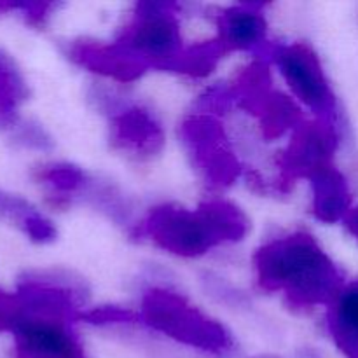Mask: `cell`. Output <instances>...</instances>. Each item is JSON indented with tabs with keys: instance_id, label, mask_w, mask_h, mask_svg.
<instances>
[{
	"instance_id": "5b68a950",
	"label": "cell",
	"mask_w": 358,
	"mask_h": 358,
	"mask_svg": "<svg viewBox=\"0 0 358 358\" xmlns=\"http://www.w3.org/2000/svg\"><path fill=\"white\" fill-rule=\"evenodd\" d=\"M119 45L143 66L177 62L180 58L178 24L170 13L152 7L138 14L135 24L126 31L124 41Z\"/></svg>"
},
{
	"instance_id": "52a82bcc",
	"label": "cell",
	"mask_w": 358,
	"mask_h": 358,
	"mask_svg": "<svg viewBox=\"0 0 358 358\" xmlns=\"http://www.w3.org/2000/svg\"><path fill=\"white\" fill-rule=\"evenodd\" d=\"M329 306L332 338L346 357L358 358V282L343 287Z\"/></svg>"
},
{
	"instance_id": "9c48e42d",
	"label": "cell",
	"mask_w": 358,
	"mask_h": 358,
	"mask_svg": "<svg viewBox=\"0 0 358 358\" xmlns=\"http://www.w3.org/2000/svg\"><path fill=\"white\" fill-rule=\"evenodd\" d=\"M266 21L248 6L234 7L222 14V42L236 49H250L264 42Z\"/></svg>"
},
{
	"instance_id": "30bf717a",
	"label": "cell",
	"mask_w": 358,
	"mask_h": 358,
	"mask_svg": "<svg viewBox=\"0 0 358 358\" xmlns=\"http://www.w3.org/2000/svg\"><path fill=\"white\" fill-rule=\"evenodd\" d=\"M27 84L20 70L0 52V129L13 124L16 108L27 98Z\"/></svg>"
},
{
	"instance_id": "4fadbf2b",
	"label": "cell",
	"mask_w": 358,
	"mask_h": 358,
	"mask_svg": "<svg viewBox=\"0 0 358 358\" xmlns=\"http://www.w3.org/2000/svg\"><path fill=\"white\" fill-rule=\"evenodd\" d=\"M14 142L17 145L30 147V149H44L48 147V136L38 126L27 122V124L17 126L16 133H14Z\"/></svg>"
},
{
	"instance_id": "8fae6325",
	"label": "cell",
	"mask_w": 358,
	"mask_h": 358,
	"mask_svg": "<svg viewBox=\"0 0 358 358\" xmlns=\"http://www.w3.org/2000/svg\"><path fill=\"white\" fill-rule=\"evenodd\" d=\"M117 138L136 150H156V143L161 142V133L152 119L140 110H131L122 115L115 124Z\"/></svg>"
},
{
	"instance_id": "8992f818",
	"label": "cell",
	"mask_w": 358,
	"mask_h": 358,
	"mask_svg": "<svg viewBox=\"0 0 358 358\" xmlns=\"http://www.w3.org/2000/svg\"><path fill=\"white\" fill-rule=\"evenodd\" d=\"M13 332L17 358H84L66 320L23 317Z\"/></svg>"
},
{
	"instance_id": "ba28073f",
	"label": "cell",
	"mask_w": 358,
	"mask_h": 358,
	"mask_svg": "<svg viewBox=\"0 0 358 358\" xmlns=\"http://www.w3.org/2000/svg\"><path fill=\"white\" fill-rule=\"evenodd\" d=\"M315 212L324 222H336L350 213V189L336 168L327 166L313 175Z\"/></svg>"
},
{
	"instance_id": "3957f363",
	"label": "cell",
	"mask_w": 358,
	"mask_h": 358,
	"mask_svg": "<svg viewBox=\"0 0 358 358\" xmlns=\"http://www.w3.org/2000/svg\"><path fill=\"white\" fill-rule=\"evenodd\" d=\"M142 317L147 325L192 348L213 355L231 352L233 341L217 322L189 306L180 296L166 290H152L142 304Z\"/></svg>"
},
{
	"instance_id": "277c9868",
	"label": "cell",
	"mask_w": 358,
	"mask_h": 358,
	"mask_svg": "<svg viewBox=\"0 0 358 358\" xmlns=\"http://www.w3.org/2000/svg\"><path fill=\"white\" fill-rule=\"evenodd\" d=\"M271 56L294 94L313 108L320 115V121L338 124L334 93L317 55L304 44H290L273 48Z\"/></svg>"
},
{
	"instance_id": "7c38bea8",
	"label": "cell",
	"mask_w": 358,
	"mask_h": 358,
	"mask_svg": "<svg viewBox=\"0 0 358 358\" xmlns=\"http://www.w3.org/2000/svg\"><path fill=\"white\" fill-rule=\"evenodd\" d=\"M38 217L41 213L34 206L28 205L23 198L0 191V220L16 224L27 233Z\"/></svg>"
},
{
	"instance_id": "6da1fadb",
	"label": "cell",
	"mask_w": 358,
	"mask_h": 358,
	"mask_svg": "<svg viewBox=\"0 0 358 358\" xmlns=\"http://www.w3.org/2000/svg\"><path fill=\"white\" fill-rule=\"evenodd\" d=\"M255 268L266 290L283 292L297 306L331 304L345 287L334 262L304 233L269 241L255 255Z\"/></svg>"
},
{
	"instance_id": "5bb4252c",
	"label": "cell",
	"mask_w": 358,
	"mask_h": 358,
	"mask_svg": "<svg viewBox=\"0 0 358 358\" xmlns=\"http://www.w3.org/2000/svg\"><path fill=\"white\" fill-rule=\"evenodd\" d=\"M345 220H346V227H348L350 233H352L353 236L358 240V208L350 210V213L345 217Z\"/></svg>"
},
{
	"instance_id": "7a4b0ae2",
	"label": "cell",
	"mask_w": 358,
	"mask_h": 358,
	"mask_svg": "<svg viewBox=\"0 0 358 358\" xmlns=\"http://www.w3.org/2000/svg\"><path fill=\"white\" fill-rule=\"evenodd\" d=\"M145 229L164 250L196 257L222 241L243 236L247 222L234 206L208 203L194 212L170 206L156 210L145 222Z\"/></svg>"
}]
</instances>
